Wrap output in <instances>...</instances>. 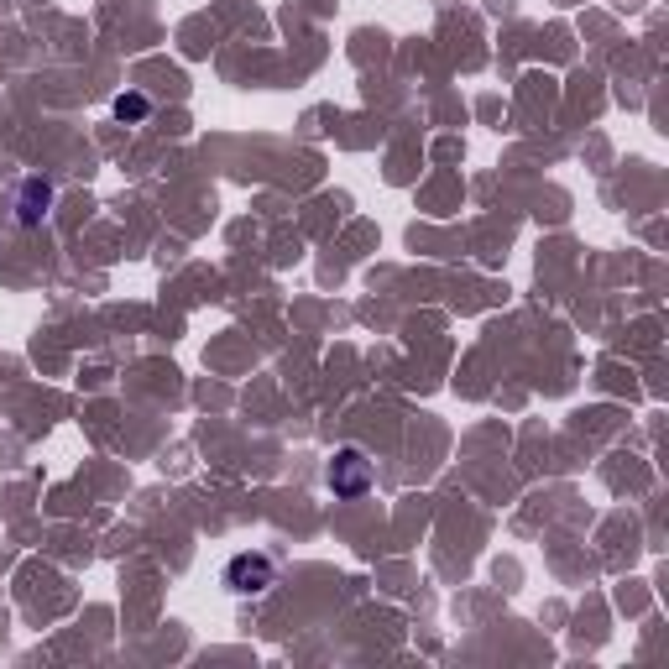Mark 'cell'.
<instances>
[{"instance_id": "6da1fadb", "label": "cell", "mask_w": 669, "mask_h": 669, "mask_svg": "<svg viewBox=\"0 0 669 669\" xmlns=\"http://www.w3.org/2000/svg\"><path fill=\"white\" fill-rule=\"evenodd\" d=\"M272 581H278V560L262 555V549H246V555H236L225 565V586L236 596H262Z\"/></svg>"}, {"instance_id": "7a4b0ae2", "label": "cell", "mask_w": 669, "mask_h": 669, "mask_svg": "<svg viewBox=\"0 0 669 669\" xmlns=\"http://www.w3.org/2000/svg\"><path fill=\"white\" fill-rule=\"evenodd\" d=\"M366 487H372V460H366L356 445L335 450V460H330V492L335 497H366Z\"/></svg>"}, {"instance_id": "3957f363", "label": "cell", "mask_w": 669, "mask_h": 669, "mask_svg": "<svg viewBox=\"0 0 669 669\" xmlns=\"http://www.w3.org/2000/svg\"><path fill=\"white\" fill-rule=\"evenodd\" d=\"M48 204H53V189L42 178H27L21 183V204H16V220L21 225H37L42 215H48Z\"/></svg>"}, {"instance_id": "277c9868", "label": "cell", "mask_w": 669, "mask_h": 669, "mask_svg": "<svg viewBox=\"0 0 669 669\" xmlns=\"http://www.w3.org/2000/svg\"><path fill=\"white\" fill-rule=\"evenodd\" d=\"M147 110H152L147 95H115V121H131L136 126V121H147Z\"/></svg>"}]
</instances>
